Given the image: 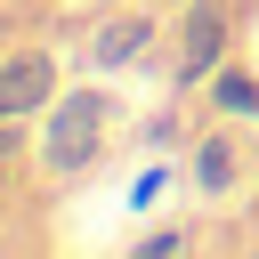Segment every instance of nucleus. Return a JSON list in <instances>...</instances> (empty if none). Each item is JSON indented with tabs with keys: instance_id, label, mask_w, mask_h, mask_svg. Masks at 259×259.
Wrapping results in <instances>:
<instances>
[{
	"instance_id": "nucleus-8",
	"label": "nucleus",
	"mask_w": 259,
	"mask_h": 259,
	"mask_svg": "<svg viewBox=\"0 0 259 259\" xmlns=\"http://www.w3.org/2000/svg\"><path fill=\"white\" fill-rule=\"evenodd\" d=\"M170 178H178V170H170V162H146V170H138V178H130V219H138V210H154V194H162V186H170Z\"/></svg>"
},
{
	"instance_id": "nucleus-2",
	"label": "nucleus",
	"mask_w": 259,
	"mask_h": 259,
	"mask_svg": "<svg viewBox=\"0 0 259 259\" xmlns=\"http://www.w3.org/2000/svg\"><path fill=\"white\" fill-rule=\"evenodd\" d=\"M170 32H178L170 89H202V81L227 65V49H235V0H186V8L170 16Z\"/></svg>"
},
{
	"instance_id": "nucleus-10",
	"label": "nucleus",
	"mask_w": 259,
	"mask_h": 259,
	"mask_svg": "<svg viewBox=\"0 0 259 259\" xmlns=\"http://www.w3.org/2000/svg\"><path fill=\"white\" fill-rule=\"evenodd\" d=\"M251 210H259V178H251Z\"/></svg>"
},
{
	"instance_id": "nucleus-7",
	"label": "nucleus",
	"mask_w": 259,
	"mask_h": 259,
	"mask_svg": "<svg viewBox=\"0 0 259 259\" xmlns=\"http://www.w3.org/2000/svg\"><path fill=\"white\" fill-rule=\"evenodd\" d=\"M130 251L138 259H178V251H194V227L178 219V227H146V235H130Z\"/></svg>"
},
{
	"instance_id": "nucleus-4",
	"label": "nucleus",
	"mask_w": 259,
	"mask_h": 259,
	"mask_svg": "<svg viewBox=\"0 0 259 259\" xmlns=\"http://www.w3.org/2000/svg\"><path fill=\"white\" fill-rule=\"evenodd\" d=\"M178 178H186V194H194V202H227V194H243V186H251V162H243V138H235L227 121L194 130V146H186Z\"/></svg>"
},
{
	"instance_id": "nucleus-5",
	"label": "nucleus",
	"mask_w": 259,
	"mask_h": 259,
	"mask_svg": "<svg viewBox=\"0 0 259 259\" xmlns=\"http://www.w3.org/2000/svg\"><path fill=\"white\" fill-rule=\"evenodd\" d=\"M162 16L154 8H105L97 16V32H89V73H130V65H146L154 49H162Z\"/></svg>"
},
{
	"instance_id": "nucleus-1",
	"label": "nucleus",
	"mask_w": 259,
	"mask_h": 259,
	"mask_svg": "<svg viewBox=\"0 0 259 259\" xmlns=\"http://www.w3.org/2000/svg\"><path fill=\"white\" fill-rule=\"evenodd\" d=\"M105 138H113V89L105 81H65L57 105L32 121V162H40V178L73 186L105 162Z\"/></svg>"
},
{
	"instance_id": "nucleus-6",
	"label": "nucleus",
	"mask_w": 259,
	"mask_h": 259,
	"mask_svg": "<svg viewBox=\"0 0 259 259\" xmlns=\"http://www.w3.org/2000/svg\"><path fill=\"white\" fill-rule=\"evenodd\" d=\"M194 97H202L219 121H259V73H251V65H235V57H227V65H219Z\"/></svg>"
},
{
	"instance_id": "nucleus-3",
	"label": "nucleus",
	"mask_w": 259,
	"mask_h": 259,
	"mask_svg": "<svg viewBox=\"0 0 259 259\" xmlns=\"http://www.w3.org/2000/svg\"><path fill=\"white\" fill-rule=\"evenodd\" d=\"M57 89H65L57 49H40V40L0 49V121H40V113L57 105Z\"/></svg>"
},
{
	"instance_id": "nucleus-9",
	"label": "nucleus",
	"mask_w": 259,
	"mask_h": 259,
	"mask_svg": "<svg viewBox=\"0 0 259 259\" xmlns=\"http://www.w3.org/2000/svg\"><path fill=\"white\" fill-rule=\"evenodd\" d=\"M8 194H16V154H0V210H8Z\"/></svg>"
}]
</instances>
